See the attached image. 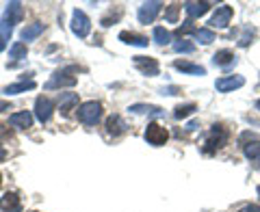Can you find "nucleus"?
Instances as JSON below:
<instances>
[{"instance_id":"f257e3e1","label":"nucleus","mask_w":260,"mask_h":212,"mask_svg":"<svg viewBox=\"0 0 260 212\" xmlns=\"http://www.w3.org/2000/svg\"><path fill=\"white\" fill-rule=\"evenodd\" d=\"M76 117H78L80 124H85V126H95L98 121L102 119V104L95 102V100L80 104Z\"/></svg>"},{"instance_id":"f03ea898","label":"nucleus","mask_w":260,"mask_h":212,"mask_svg":"<svg viewBox=\"0 0 260 212\" xmlns=\"http://www.w3.org/2000/svg\"><path fill=\"white\" fill-rule=\"evenodd\" d=\"M225 143H228V130L223 126H213L208 130V134H206V141H204L202 152L204 154H215L217 150H221Z\"/></svg>"},{"instance_id":"7ed1b4c3","label":"nucleus","mask_w":260,"mask_h":212,"mask_svg":"<svg viewBox=\"0 0 260 212\" xmlns=\"http://www.w3.org/2000/svg\"><path fill=\"white\" fill-rule=\"evenodd\" d=\"M241 148H243V154L245 158L251 160V162H260V136L254 134V132H243L241 138H239Z\"/></svg>"},{"instance_id":"20e7f679","label":"nucleus","mask_w":260,"mask_h":212,"mask_svg":"<svg viewBox=\"0 0 260 212\" xmlns=\"http://www.w3.org/2000/svg\"><path fill=\"white\" fill-rule=\"evenodd\" d=\"M70 26H72V32H74L78 39H85L89 32H91V20H89V15H87L85 11L74 9V13H72Z\"/></svg>"},{"instance_id":"39448f33","label":"nucleus","mask_w":260,"mask_h":212,"mask_svg":"<svg viewBox=\"0 0 260 212\" xmlns=\"http://www.w3.org/2000/svg\"><path fill=\"white\" fill-rule=\"evenodd\" d=\"M72 72H76V67H68V69H61V72H54V74L50 76V80L44 85L48 91L50 89H61V87H74L78 83L76 76H70Z\"/></svg>"},{"instance_id":"423d86ee","label":"nucleus","mask_w":260,"mask_h":212,"mask_svg":"<svg viewBox=\"0 0 260 212\" xmlns=\"http://www.w3.org/2000/svg\"><path fill=\"white\" fill-rule=\"evenodd\" d=\"M143 138L150 145H154V148H160V145L167 143L169 132H167V128L160 124H148V128H145V132H143Z\"/></svg>"},{"instance_id":"0eeeda50","label":"nucleus","mask_w":260,"mask_h":212,"mask_svg":"<svg viewBox=\"0 0 260 212\" xmlns=\"http://www.w3.org/2000/svg\"><path fill=\"white\" fill-rule=\"evenodd\" d=\"M133 63H135V67L148 78H154V76L160 74L158 61L152 59V56H133Z\"/></svg>"},{"instance_id":"6e6552de","label":"nucleus","mask_w":260,"mask_h":212,"mask_svg":"<svg viewBox=\"0 0 260 212\" xmlns=\"http://www.w3.org/2000/svg\"><path fill=\"white\" fill-rule=\"evenodd\" d=\"M232 15H234V9L230 5H221V7H217V11L215 15L210 18V30L213 28H228L230 26V20H232Z\"/></svg>"},{"instance_id":"1a4fd4ad","label":"nucleus","mask_w":260,"mask_h":212,"mask_svg":"<svg viewBox=\"0 0 260 212\" xmlns=\"http://www.w3.org/2000/svg\"><path fill=\"white\" fill-rule=\"evenodd\" d=\"M52 111H54V102L50 100V97L39 95L35 100V117L42 121V124H48V121H50Z\"/></svg>"},{"instance_id":"9d476101","label":"nucleus","mask_w":260,"mask_h":212,"mask_svg":"<svg viewBox=\"0 0 260 212\" xmlns=\"http://www.w3.org/2000/svg\"><path fill=\"white\" fill-rule=\"evenodd\" d=\"M160 7H162V3H143L141 7H139V11H137V18H139V22L141 24H152L154 20H156V15L160 13Z\"/></svg>"},{"instance_id":"9b49d317","label":"nucleus","mask_w":260,"mask_h":212,"mask_svg":"<svg viewBox=\"0 0 260 212\" xmlns=\"http://www.w3.org/2000/svg\"><path fill=\"white\" fill-rule=\"evenodd\" d=\"M243 85H245V78L243 76H223V78H217V83H215L219 93H230L234 89H241Z\"/></svg>"},{"instance_id":"f8f14e48","label":"nucleus","mask_w":260,"mask_h":212,"mask_svg":"<svg viewBox=\"0 0 260 212\" xmlns=\"http://www.w3.org/2000/svg\"><path fill=\"white\" fill-rule=\"evenodd\" d=\"M22 18H24V7H22V3H9V5H7L5 15H3L5 22H9L11 26H15L18 22H22Z\"/></svg>"},{"instance_id":"ddd939ff","label":"nucleus","mask_w":260,"mask_h":212,"mask_svg":"<svg viewBox=\"0 0 260 212\" xmlns=\"http://www.w3.org/2000/svg\"><path fill=\"white\" fill-rule=\"evenodd\" d=\"M213 63L217 65V67H232V65H237V54H234L232 50H228V48H223V50H217L215 56H213Z\"/></svg>"},{"instance_id":"4468645a","label":"nucleus","mask_w":260,"mask_h":212,"mask_svg":"<svg viewBox=\"0 0 260 212\" xmlns=\"http://www.w3.org/2000/svg\"><path fill=\"white\" fill-rule=\"evenodd\" d=\"M0 210L3 212H22V201L18 193H5L0 197Z\"/></svg>"},{"instance_id":"2eb2a0df","label":"nucleus","mask_w":260,"mask_h":212,"mask_svg":"<svg viewBox=\"0 0 260 212\" xmlns=\"http://www.w3.org/2000/svg\"><path fill=\"white\" fill-rule=\"evenodd\" d=\"M174 67L184 72V74H191V76H206V67H202L198 63H191V61H184V59L174 61Z\"/></svg>"},{"instance_id":"dca6fc26","label":"nucleus","mask_w":260,"mask_h":212,"mask_svg":"<svg viewBox=\"0 0 260 212\" xmlns=\"http://www.w3.org/2000/svg\"><path fill=\"white\" fill-rule=\"evenodd\" d=\"M210 7H213V3H184L182 9L189 15V20H195V18H202L204 13H208Z\"/></svg>"},{"instance_id":"f3484780","label":"nucleus","mask_w":260,"mask_h":212,"mask_svg":"<svg viewBox=\"0 0 260 212\" xmlns=\"http://www.w3.org/2000/svg\"><path fill=\"white\" fill-rule=\"evenodd\" d=\"M128 130V126H126V121L121 119V115H111L109 119H107V134H111V136H121Z\"/></svg>"},{"instance_id":"a211bd4d","label":"nucleus","mask_w":260,"mask_h":212,"mask_svg":"<svg viewBox=\"0 0 260 212\" xmlns=\"http://www.w3.org/2000/svg\"><path fill=\"white\" fill-rule=\"evenodd\" d=\"M9 124L13 128H20V130H26L32 126V113L28 111H20V113H13V115H9Z\"/></svg>"},{"instance_id":"6ab92c4d","label":"nucleus","mask_w":260,"mask_h":212,"mask_svg":"<svg viewBox=\"0 0 260 212\" xmlns=\"http://www.w3.org/2000/svg\"><path fill=\"white\" fill-rule=\"evenodd\" d=\"M119 42H124L128 46H137V48H148V37L137 35V32H130V30H121L119 32Z\"/></svg>"},{"instance_id":"aec40b11","label":"nucleus","mask_w":260,"mask_h":212,"mask_svg":"<svg viewBox=\"0 0 260 212\" xmlns=\"http://www.w3.org/2000/svg\"><path fill=\"white\" fill-rule=\"evenodd\" d=\"M44 24L42 22H32V24H26V26L22 28V32H20V37H22V44L24 42H32V39H37L39 35L44 32Z\"/></svg>"},{"instance_id":"412c9836","label":"nucleus","mask_w":260,"mask_h":212,"mask_svg":"<svg viewBox=\"0 0 260 212\" xmlns=\"http://www.w3.org/2000/svg\"><path fill=\"white\" fill-rule=\"evenodd\" d=\"M74 106H78V93H63L61 100H59V113L65 117L70 115V111L74 109Z\"/></svg>"},{"instance_id":"4be33fe9","label":"nucleus","mask_w":260,"mask_h":212,"mask_svg":"<svg viewBox=\"0 0 260 212\" xmlns=\"http://www.w3.org/2000/svg\"><path fill=\"white\" fill-rule=\"evenodd\" d=\"M128 111L135 113V115H154V117L162 115V109L160 106H154V104H133Z\"/></svg>"},{"instance_id":"5701e85b","label":"nucleus","mask_w":260,"mask_h":212,"mask_svg":"<svg viewBox=\"0 0 260 212\" xmlns=\"http://www.w3.org/2000/svg\"><path fill=\"white\" fill-rule=\"evenodd\" d=\"M37 87L35 80H22V83H15V85H9L5 89L7 95H18V93H26V91H32Z\"/></svg>"},{"instance_id":"b1692460","label":"nucleus","mask_w":260,"mask_h":212,"mask_svg":"<svg viewBox=\"0 0 260 212\" xmlns=\"http://www.w3.org/2000/svg\"><path fill=\"white\" fill-rule=\"evenodd\" d=\"M195 111H198V106H195L193 102H189V104H178L176 109H174V117L176 119H186V117H191Z\"/></svg>"},{"instance_id":"393cba45","label":"nucleus","mask_w":260,"mask_h":212,"mask_svg":"<svg viewBox=\"0 0 260 212\" xmlns=\"http://www.w3.org/2000/svg\"><path fill=\"white\" fill-rule=\"evenodd\" d=\"M26 54H28L26 44H22V42L11 44V48H9V56H11L13 61H22V59H26Z\"/></svg>"},{"instance_id":"a878e982","label":"nucleus","mask_w":260,"mask_h":212,"mask_svg":"<svg viewBox=\"0 0 260 212\" xmlns=\"http://www.w3.org/2000/svg\"><path fill=\"white\" fill-rule=\"evenodd\" d=\"M152 37H154V44H158V46H167L169 42H172V32H169L167 28H162V26L154 28Z\"/></svg>"},{"instance_id":"bb28decb","label":"nucleus","mask_w":260,"mask_h":212,"mask_svg":"<svg viewBox=\"0 0 260 212\" xmlns=\"http://www.w3.org/2000/svg\"><path fill=\"white\" fill-rule=\"evenodd\" d=\"M11 32H13V26L9 22H0V52L7 48V44H9V37H11Z\"/></svg>"},{"instance_id":"cd10ccee","label":"nucleus","mask_w":260,"mask_h":212,"mask_svg":"<svg viewBox=\"0 0 260 212\" xmlns=\"http://www.w3.org/2000/svg\"><path fill=\"white\" fill-rule=\"evenodd\" d=\"M193 37L198 39L200 44H204V46H208V44H213V42H215V32L210 30V28H198Z\"/></svg>"},{"instance_id":"c85d7f7f","label":"nucleus","mask_w":260,"mask_h":212,"mask_svg":"<svg viewBox=\"0 0 260 212\" xmlns=\"http://www.w3.org/2000/svg\"><path fill=\"white\" fill-rule=\"evenodd\" d=\"M180 9H182V5H178V3L169 5L167 9H165V20H167L169 24H176V22H178V15H180Z\"/></svg>"},{"instance_id":"c756f323","label":"nucleus","mask_w":260,"mask_h":212,"mask_svg":"<svg viewBox=\"0 0 260 212\" xmlns=\"http://www.w3.org/2000/svg\"><path fill=\"white\" fill-rule=\"evenodd\" d=\"M174 50L178 54H193L195 52V44L193 42H186V39H182V42L174 44Z\"/></svg>"},{"instance_id":"7c9ffc66","label":"nucleus","mask_w":260,"mask_h":212,"mask_svg":"<svg viewBox=\"0 0 260 212\" xmlns=\"http://www.w3.org/2000/svg\"><path fill=\"white\" fill-rule=\"evenodd\" d=\"M121 13H124V9H121V7H117V11H115V13L109 11V13L102 18V26H111V24H115V22L121 18Z\"/></svg>"},{"instance_id":"2f4dec72","label":"nucleus","mask_w":260,"mask_h":212,"mask_svg":"<svg viewBox=\"0 0 260 212\" xmlns=\"http://www.w3.org/2000/svg\"><path fill=\"white\" fill-rule=\"evenodd\" d=\"M254 35H256V30L251 28V26H247L245 30H243V35L239 37V46H241V48H247V46L251 44V39H254Z\"/></svg>"},{"instance_id":"473e14b6","label":"nucleus","mask_w":260,"mask_h":212,"mask_svg":"<svg viewBox=\"0 0 260 212\" xmlns=\"http://www.w3.org/2000/svg\"><path fill=\"white\" fill-rule=\"evenodd\" d=\"M178 95V93H182L180 91V89H178V87H165V89H162V95Z\"/></svg>"},{"instance_id":"72a5a7b5","label":"nucleus","mask_w":260,"mask_h":212,"mask_svg":"<svg viewBox=\"0 0 260 212\" xmlns=\"http://www.w3.org/2000/svg\"><path fill=\"white\" fill-rule=\"evenodd\" d=\"M239 212H260V206H256V203H249V206H245V208H241Z\"/></svg>"},{"instance_id":"f704fd0d","label":"nucleus","mask_w":260,"mask_h":212,"mask_svg":"<svg viewBox=\"0 0 260 212\" xmlns=\"http://www.w3.org/2000/svg\"><path fill=\"white\" fill-rule=\"evenodd\" d=\"M3 111H9V102H7V100H0V113H3Z\"/></svg>"},{"instance_id":"c9c22d12","label":"nucleus","mask_w":260,"mask_h":212,"mask_svg":"<svg viewBox=\"0 0 260 212\" xmlns=\"http://www.w3.org/2000/svg\"><path fill=\"white\" fill-rule=\"evenodd\" d=\"M5 158H7V152L3 148V141H0V160H5Z\"/></svg>"},{"instance_id":"e433bc0d","label":"nucleus","mask_w":260,"mask_h":212,"mask_svg":"<svg viewBox=\"0 0 260 212\" xmlns=\"http://www.w3.org/2000/svg\"><path fill=\"white\" fill-rule=\"evenodd\" d=\"M254 106H256V111H260V100H256V104H254Z\"/></svg>"},{"instance_id":"4c0bfd02","label":"nucleus","mask_w":260,"mask_h":212,"mask_svg":"<svg viewBox=\"0 0 260 212\" xmlns=\"http://www.w3.org/2000/svg\"><path fill=\"white\" fill-rule=\"evenodd\" d=\"M0 184H3V175H0Z\"/></svg>"},{"instance_id":"58836bf2","label":"nucleus","mask_w":260,"mask_h":212,"mask_svg":"<svg viewBox=\"0 0 260 212\" xmlns=\"http://www.w3.org/2000/svg\"><path fill=\"white\" fill-rule=\"evenodd\" d=\"M32 212H35V210H32Z\"/></svg>"}]
</instances>
